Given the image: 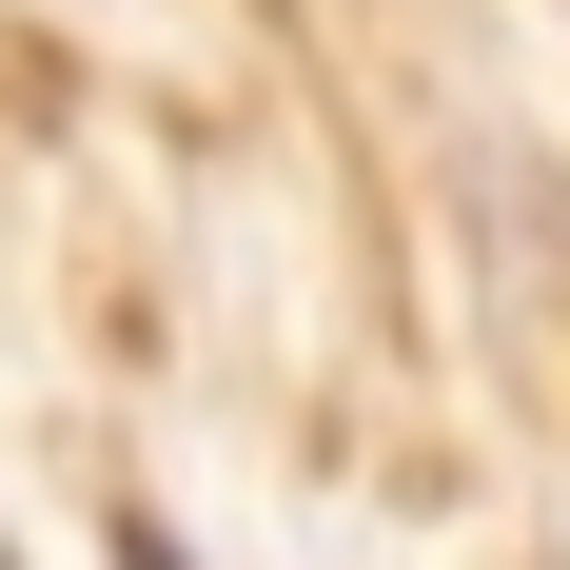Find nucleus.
I'll list each match as a JSON object with an SVG mask.
<instances>
[{
	"instance_id": "obj_1",
	"label": "nucleus",
	"mask_w": 570,
	"mask_h": 570,
	"mask_svg": "<svg viewBox=\"0 0 570 570\" xmlns=\"http://www.w3.org/2000/svg\"><path fill=\"white\" fill-rule=\"evenodd\" d=\"M118 570H197V551H177V531H158V512H118Z\"/></svg>"
},
{
	"instance_id": "obj_2",
	"label": "nucleus",
	"mask_w": 570,
	"mask_h": 570,
	"mask_svg": "<svg viewBox=\"0 0 570 570\" xmlns=\"http://www.w3.org/2000/svg\"><path fill=\"white\" fill-rule=\"evenodd\" d=\"M0 570H20V551H0Z\"/></svg>"
}]
</instances>
